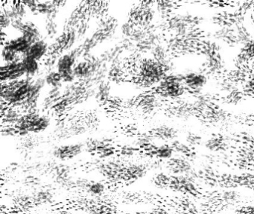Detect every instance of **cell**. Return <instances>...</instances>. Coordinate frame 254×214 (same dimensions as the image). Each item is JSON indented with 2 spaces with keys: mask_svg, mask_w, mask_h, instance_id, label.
<instances>
[{
  "mask_svg": "<svg viewBox=\"0 0 254 214\" xmlns=\"http://www.w3.org/2000/svg\"><path fill=\"white\" fill-rule=\"evenodd\" d=\"M26 78L21 60L15 63H5L1 66V82H8Z\"/></svg>",
  "mask_w": 254,
  "mask_h": 214,
  "instance_id": "cell-14",
  "label": "cell"
},
{
  "mask_svg": "<svg viewBox=\"0 0 254 214\" xmlns=\"http://www.w3.org/2000/svg\"><path fill=\"white\" fill-rule=\"evenodd\" d=\"M167 73L161 63L152 57H142L133 75V80L138 85L144 88H156Z\"/></svg>",
  "mask_w": 254,
  "mask_h": 214,
  "instance_id": "cell-3",
  "label": "cell"
},
{
  "mask_svg": "<svg viewBox=\"0 0 254 214\" xmlns=\"http://www.w3.org/2000/svg\"><path fill=\"white\" fill-rule=\"evenodd\" d=\"M45 83L50 88H61L64 83L61 73L56 69L47 73L45 76Z\"/></svg>",
  "mask_w": 254,
  "mask_h": 214,
  "instance_id": "cell-32",
  "label": "cell"
},
{
  "mask_svg": "<svg viewBox=\"0 0 254 214\" xmlns=\"http://www.w3.org/2000/svg\"><path fill=\"white\" fill-rule=\"evenodd\" d=\"M155 2L142 1L137 2L129 13L128 21L140 27H148L154 24L157 13Z\"/></svg>",
  "mask_w": 254,
  "mask_h": 214,
  "instance_id": "cell-8",
  "label": "cell"
},
{
  "mask_svg": "<svg viewBox=\"0 0 254 214\" xmlns=\"http://www.w3.org/2000/svg\"><path fill=\"white\" fill-rule=\"evenodd\" d=\"M212 106V102L211 99L205 95L192 96V100H191V107L194 110L202 111V110H208L211 109Z\"/></svg>",
  "mask_w": 254,
  "mask_h": 214,
  "instance_id": "cell-28",
  "label": "cell"
},
{
  "mask_svg": "<svg viewBox=\"0 0 254 214\" xmlns=\"http://www.w3.org/2000/svg\"><path fill=\"white\" fill-rule=\"evenodd\" d=\"M31 45L32 44L27 41L26 38H24L23 35H20L11 41H7L2 46L6 47L7 48L10 49L12 51L17 53V54L23 56L26 54L28 50L30 48Z\"/></svg>",
  "mask_w": 254,
  "mask_h": 214,
  "instance_id": "cell-24",
  "label": "cell"
},
{
  "mask_svg": "<svg viewBox=\"0 0 254 214\" xmlns=\"http://www.w3.org/2000/svg\"><path fill=\"white\" fill-rule=\"evenodd\" d=\"M83 2L89 18L93 17L101 20L108 16L109 2L101 1H85Z\"/></svg>",
  "mask_w": 254,
  "mask_h": 214,
  "instance_id": "cell-16",
  "label": "cell"
},
{
  "mask_svg": "<svg viewBox=\"0 0 254 214\" xmlns=\"http://www.w3.org/2000/svg\"><path fill=\"white\" fill-rule=\"evenodd\" d=\"M21 35L27 39V41L31 44H33L36 41H40L42 39L41 32L38 26L30 21L23 22V26L20 30Z\"/></svg>",
  "mask_w": 254,
  "mask_h": 214,
  "instance_id": "cell-23",
  "label": "cell"
},
{
  "mask_svg": "<svg viewBox=\"0 0 254 214\" xmlns=\"http://www.w3.org/2000/svg\"><path fill=\"white\" fill-rule=\"evenodd\" d=\"M215 90L219 95L233 96L239 91V82L236 79L230 77H223L217 79L215 82Z\"/></svg>",
  "mask_w": 254,
  "mask_h": 214,
  "instance_id": "cell-17",
  "label": "cell"
},
{
  "mask_svg": "<svg viewBox=\"0 0 254 214\" xmlns=\"http://www.w3.org/2000/svg\"><path fill=\"white\" fill-rule=\"evenodd\" d=\"M183 74V82L188 94L192 96L205 94L211 85V77L201 69H189Z\"/></svg>",
  "mask_w": 254,
  "mask_h": 214,
  "instance_id": "cell-7",
  "label": "cell"
},
{
  "mask_svg": "<svg viewBox=\"0 0 254 214\" xmlns=\"http://www.w3.org/2000/svg\"><path fill=\"white\" fill-rule=\"evenodd\" d=\"M49 52V46L45 40L41 39L31 45L30 48L24 55L40 61L45 58Z\"/></svg>",
  "mask_w": 254,
  "mask_h": 214,
  "instance_id": "cell-20",
  "label": "cell"
},
{
  "mask_svg": "<svg viewBox=\"0 0 254 214\" xmlns=\"http://www.w3.org/2000/svg\"><path fill=\"white\" fill-rule=\"evenodd\" d=\"M155 88L156 94L167 100H180L189 94L183 82V73L176 71L167 74Z\"/></svg>",
  "mask_w": 254,
  "mask_h": 214,
  "instance_id": "cell-5",
  "label": "cell"
},
{
  "mask_svg": "<svg viewBox=\"0 0 254 214\" xmlns=\"http://www.w3.org/2000/svg\"><path fill=\"white\" fill-rule=\"evenodd\" d=\"M85 150V144L81 143L63 144L55 147L52 151V155L57 160L67 161L79 157Z\"/></svg>",
  "mask_w": 254,
  "mask_h": 214,
  "instance_id": "cell-12",
  "label": "cell"
},
{
  "mask_svg": "<svg viewBox=\"0 0 254 214\" xmlns=\"http://www.w3.org/2000/svg\"><path fill=\"white\" fill-rule=\"evenodd\" d=\"M21 61L24 67L26 77L34 79L39 72V61L26 55L23 56Z\"/></svg>",
  "mask_w": 254,
  "mask_h": 214,
  "instance_id": "cell-29",
  "label": "cell"
},
{
  "mask_svg": "<svg viewBox=\"0 0 254 214\" xmlns=\"http://www.w3.org/2000/svg\"><path fill=\"white\" fill-rule=\"evenodd\" d=\"M77 41L79 39L75 29L64 30L62 34L57 37L54 42L49 46L48 54L60 57L65 54V52L69 53L71 51Z\"/></svg>",
  "mask_w": 254,
  "mask_h": 214,
  "instance_id": "cell-9",
  "label": "cell"
},
{
  "mask_svg": "<svg viewBox=\"0 0 254 214\" xmlns=\"http://www.w3.org/2000/svg\"><path fill=\"white\" fill-rule=\"evenodd\" d=\"M161 26L166 36L192 37L201 35L202 19L190 11H177L176 10L169 18L163 20Z\"/></svg>",
  "mask_w": 254,
  "mask_h": 214,
  "instance_id": "cell-1",
  "label": "cell"
},
{
  "mask_svg": "<svg viewBox=\"0 0 254 214\" xmlns=\"http://www.w3.org/2000/svg\"><path fill=\"white\" fill-rule=\"evenodd\" d=\"M146 173L147 167L145 165L136 163L126 165L123 169L121 180L125 181H136L145 176Z\"/></svg>",
  "mask_w": 254,
  "mask_h": 214,
  "instance_id": "cell-19",
  "label": "cell"
},
{
  "mask_svg": "<svg viewBox=\"0 0 254 214\" xmlns=\"http://www.w3.org/2000/svg\"><path fill=\"white\" fill-rule=\"evenodd\" d=\"M155 7L157 13L163 19V20H167L177 9L176 2H171V1L155 2Z\"/></svg>",
  "mask_w": 254,
  "mask_h": 214,
  "instance_id": "cell-26",
  "label": "cell"
},
{
  "mask_svg": "<svg viewBox=\"0 0 254 214\" xmlns=\"http://www.w3.org/2000/svg\"><path fill=\"white\" fill-rule=\"evenodd\" d=\"M166 168L169 175L174 176H193L195 172L192 160L180 156L166 162Z\"/></svg>",
  "mask_w": 254,
  "mask_h": 214,
  "instance_id": "cell-11",
  "label": "cell"
},
{
  "mask_svg": "<svg viewBox=\"0 0 254 214\" xmlns=\"http://www.w3.org/2000/svg\"><path fill=\"white\" fill-rule=\"evenodd\" d=\"M34 79L26 77L19 80L2 82V103H5L7 106H21L32 90Z\"/></svg>",
  "mask_w": 254,
  "mask_h": 214,
  "instance_id": "cell-4",
  "label": "cell"
},
{
  "mask_svg": "<svg viewBox=\"0 0 254 214\" xmlns=\"http://www.w3.org/2000/svg\"><path fill=\"white\" fill-rule=\"evenodd\" d=\"M169 187L174 191L181 193H193L197 191L193 176H174L170 175Z\"/></svg>",
  "mask_w": 254,
  "mask_h": 214,
  "instance_id": "cell-15",
  "label": "cell"
},
{
  "mask_svg": "<svg viewBox=\"0 0 254 214\" xmlns=\"http://www.w3.org/2000/svg\"><path fill=\"white\" fill-rule=\"evenodd\" d=\"M170 145L174 150L176 156L186 158L192 160V158L195 155V150H192L184 140L177 139L170 143Z\"/></svg>",
  "mask_w": 254,
  "mask_h": 214,
  "instance_id": "cell-27",
  "label": "cell"
},
{
  "mask_svg": "<svg viewBox=\"0 0 254 214\" xmlns=\"http://www.w3.org/2000/svg\"><path fill=\"white\" fill-rule=\"evenodd\" d=\"M86 190L92 196H100L105 191V184L100 181H91L86 184Z\"/></svg>",
  "mask_w": 254,
  "mask_h": 214,
  "instance_id": "cell-35",
  "label": "cell"
},
{
  "mask_svg": "<svg viewBox=\"0 0 254 214\" xmlns=\"http://www.w3.org/2000/svg\"><path fill=\"white\" fill-rule=\"evenodd\" d=\"M23 56L7 48L6 47H2V57L5 63H15V62L20 61Z\"/></svg>",
  "mask_w": 254,
  "mask_h": 214,
  "instance_id": "cell-33",
  "label": "cell"
},
{
  "mask_svg": "<svg viewBox=\"0 0 254 214\" xmlns=\"http://www.w3.org/2000/svg\"><path fill=\"white\" fill-rule=\"evenodd\" d=\"M78 60L70 52L65 53L58 58L56 64V70L60 73L73 70L77 63Z\"/></svg>",
  "mask_w": 254,
  "mask_h": 214,
  "instance_id": "cell-25",
  "label": "cell"
},
{
  "mask_svg": "<svg viewBox=\"0 0 254 214\" xmlns=\"http://www.w3.org/2000/svg\"><path fill=\"white\" fill-rule=\"evenodd\" d=\"M225 49L212 38L204 37L199 47L200 55L202 59V68L211 78L218 77L227 71Z\"/></svg>",
  "mask_w": 254,
  "mask_h": 214,
  "instance_id": "cell-2",
  "label": "cell"
},
{
  "mask_svg": "<svg viewBox=\"0 0 254 214\" xmlns=\"http://www.w3.org/2000/svg\"><path fill=\"white\" fill-rule=\"evenodd\" d=\"M118 28V21L117 19L111 16L106 17L99 20L95 32L92 34V39L95 41L97 45L111 39L117 32Z\"/></svg>",
  "mask_w": 254,
  "mask_h": 214,
  "instance_id": "cell-10",
  "label": "cell"
},
{
  "mask_svg": "<svg viewBox=\"0 0 254 214\" xmlns=\"http://www.w3.org/2000/svg\"><path fill=\"white\" fill-rule=\"evenodd\" d=\"M158 94H147L139 99L138 106L145 113H151L159 107L161 100Z\"/></svg>",
  "mask_w": 254,
  "mask_h": 214,
  "instance_id": "cell-21",
  "label": "cell"
},
{
  "mask_svg": "<svg viewBox=\"0 0 254 214\" xmlns=\"http://www.w3.org/2000/svg\"><path fill=\"white\" fill-rule=\"evenodd\" d=\"M245 88L248 91H254V76L248 78L247 79Z\"/></svg>",
  "mask_w": 254,
  "mask_h": 214,
  "instance_id": "cell-39",
  "label": "cell"
},
{
  "mask_svg": "<svg viewBox=\"0 0 254 214\" xmlns=\"http://www.w3.org/2000/svg\"><path fill=\"white\" fill-rule=\"evenodd\" d=\"M110 92H111V86L108 82H101L99 85H97L95 89V97L97 101L100 103H105L109 98Z\"/></svg>",
  "mask_w": 254,
  "mask_h": 214,
  "instance_id": "cell-30",
  "label": "cell"
},
{
  "mask_svg": "<svg viewBox=\"0 0 254 214\" xmlns=\"http://www.w3.org/2000/svg\"><path fill=\"white\" fill-rule=\"evenodd\" d=\"M205 150L210 153H217L224 151L227 147L225 139L218 134H213L205 139L204 146Z\"/></svg>",
  "mask_w": 254,
  "mask_h": 214,
  "instance_id": "cell-22",
  "label": "cell"
},
{
  "mask_svg": "<svg viewBox=\"0 0 254 214\" xmlns=\"http://www.w3.org/2000/svg\"><path fill=\"white\" fill-rule=\"evenodd\" d=\"M51 123L49 118L37 112L24 113L14 125L17 135L26 137L31 134H38L46 130Z\"/></svg>",
  "mask_w": 254,
  "mask_h": 214,
  "instance_id": "cell-6",
  "label": "cell"
},
{
  "mask_svg": "<svg viewBox=\"0 0 254 214\" xmlns=\"http://www.w3.org/2000/svg\"><path fill=\"white\" fill-rule=\"evenodd\" d=\"M155 141L162 142V144H170L179 139V131L177 128L169 125H160L148 131Z\"/></svg>",
  "mask_w": 254,
  "mask_h": 214,
  "instance_id": "cell-13",
  "label": "cell"
},
{
  "mask_svg": "<svg viewBox=\"0 0 254 214\" xmlns=\"http://www.w3.org/2000/svg\"><path fill=\"white\" fill-rule=\"evenodd\" d=\"M205 139L201 135V134H198L196 132H188L187 134L185 135L184 141L186 142V144L192 149L195 150L199 147H203L204 146V143H205Z\"/></svg>",
  "mask_w": 254,
  "mask_h": 214,
  "instance_id": "cell-31",
  "label": "cell"
},
{
  "mask_svg": "<svg viewBox=\"0 0 254 214\" xmlns=\"http://www.w3.org/2000/svg\"><path fill=\"white\" fill-rule=\"evenodd\" d=\"M11 26V20L5 13L0 11V26L1 29L4 30L5 29Z\"/></svg>",
  "mask_w": 254,
  "mask_h": 214,
  "instance_id": "cell-37",
  "label": "cell"
},
{
  "mask_svg": "<svg viewBox=\"0 0 254 214\" xmlns=\"http://www.w3.org/2000/svg\"><path fill=\"white\" fill-rule=\"evenodd\" d=\"M89 29V20H85L82 21L76 29L78 39L81 40L87 33Z\"/></svg>",
  "mask_w": 254,
  "mask_h": 214,
  "instance_id": "cell-36",
  "label": "cell"
},
{
  "mask_svg": "<svg viewBox=\"0 0 254 214\" xmlns=\"http://www.w3.org/2000/svg\"><path fill=\"white\" fill-rule=\"evenodd\" d=\"M23 2L27 10L30 11L31 13L35 15L38 14V1H23Z\"/></svg>",
  "mask_w": 254,
  "mask_h": 214,
  "instance_id": "cell-38",
  "label": "cell"
},
{
  "mask_svg": "<svg viewBox=\"0 0 254 214\" xmlns=\"http://www.w3.org/2000/svg\"><path fill=\"white\" fill-rule=\"evenodd\" d=\"M58 25L54 19L45 18V32L47 38L50 39L55 38L58 35Z\"/></svg>",
  "mask_w": 254,
  "mask_h": 214,
  "instance_id": "cell-34",
  "label": "cell"
},
{
  "mask_svg": "<svg viewBox=\"0 0 254 214\" xmlns=\"http://www.w3.org/2000/svg\"><path fill=\"white\" fill-rule=\"evenodd\" d=\"M147 154L161 162H167L175 157L174 153L170 144H155Z\"/></svg>",
  "mask_w": 254,
  "mask_h": 214,
  "instance_id": "cell-18",
  "label": "cell"
}]
</instances>
